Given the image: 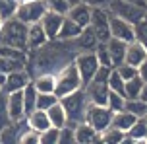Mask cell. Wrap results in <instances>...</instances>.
Returning a JSON list of instances; mask_svg holds the SVG:
<instances>
[{"mask_svg":"<svg viewBox=\"0 0 147 144\" xmlns=\"http://www.w3.org/2000/svg\"><path fill=\"white\" fill-rule=\"evenodd\" d=\"M58 134H60V129L56 127H49L39 132V144H58Z\"/></svg>","mask_w":147,"mask_h":144,"instance_id":"cell-32","label":"cell"},{"mask_svg":"<svg viewBox=\"0 0 147 144\" xmlns=\"http://www.w3.org/2000/svg\"><path fill=\"white\" fill-rule=\"evenodd\" d=\"M126 41L122 39H116V37H110L107 41V49H109V55H110V61H112V66H118L124 62V57H126Z\"/></svg>","mask_w":147,"mask_h":144,"instance_id":"cell-19","label":"cell"},{"mask_svg":"<svg viewBox=\"0 0 147 144\" xmlns=\"http://www.w3.org/2000/svg\"><path fill=\"white\" fill-rule=\"evenodd\" d=\"M6 103H8V115L12 123L25 119V105H23V91H8L6 93Z\"/></svg>","mask_w":147,"mask_h":144,"instance_id":"cell-12","label":"cell"},{"mask_svg":"<svg viewBox=\"0 0 147 144\" xmlns=\"http://www.w3.org/2000/svg\"><path fill=\"white\" fill-rule=\"evenodd\" d=\"M60 103L66 111V119H68V127H76L78 123H81L85 119V111H87V105H89V99H87V93L83 88L72 91V93H66L60 98Z\"/></svg>","mask_w":147,"mask_h":144,"instance_id":"cell-2","label":"cell"},{"mask_svg":"<svg viewBox=\"0 0 147 144\" xmlns=\"http://www.w3.org/2000/svg\"><path fill=\"white\" fill-rule=\"evenodd\" d=\"M16 8H18V0H0V16L2 20H8L16 14Z\"/></svg>","mask_w":147,"mask_h":144,"instance_id":"cell-38","label":"cell"},{"mask_svg":"<svg viewBox=\"0 0 147 144\" xmlns=\"http://www.w3.org/2000/svg\"><path fill=\"white\" fill-rule=\"evenodd\" d=\"M143 121H145V123H147V113H145V115H143Z\"/></svg>","mask_w":147,"mask_h":144,"instance_id":"cell-47","label":"cell"},{"mask_svg":"<svg viewBox=\"0 0 147 144\" xmlns=\"http://www.w3.org/2000/svg\"><path fill=\"white\" fill-rule=\"evenodd\" d=\"M143 142H147V136H145V140H143Z\"/></svg>","mask_w":147,"mask_h":144,"instance_id":"cell-49","label":"cell"},{"mask_svg":"<svg viewBox=\"0 0 147 144\" xmlns=\"http://www.w3.org/2000/svg\"><path fill=\"white\" fill-rule=\"evenodd\" d=\"M45 4H47V10H52V12H58V14H68V10H70V4H68L66 0H43Z\"/></svg>","mask_w":147,"mask_h":144,"instance_id":"cell-39","label":"cell"},{"mask_svg":"<svg viewBox=\"0 0 147 144\" xmlns=\"http://www.w3.org/2000/svg\"><path fill=\"white\" fill-rule=\"evenodd\" d=\"M25 121H27V127L29 129H35L37 132L49 129L51 127V121H49V115L43 109H33L31 113L25 115Z\"/></svg>","mask_w":147,"mask_h":144,"instance_id":"cell-20","label":"cell"},{"mask_svg":"<svg viewBox=\"0 0 147 144\" xmlns=\"http://www.w3.org/2000/svg\"><path fill=\"white\" fill-rule=\"evenodd\" d=\"M140 99L147 103V84L143 86V88H141V91H140Z\"/></svg>","mask_w":147,"mask_h":144,"instance_id":"cell-44","label":"cell"},{"mask_svg":"<svg viewBox=\"0 0 147 144\" xmlns=\"http://www.w3.org/2000/svg\"><path fill=\"white\" fill-rule=\"evenodd\" d=\"M74 43H76V47H78V51H93L97 47V35L93 33V29L91 27H83L81 29V33L78 35V37L74 39Z\"/></svg>","mask_w":147,"mask_h":144,"instance_id":"cell-21","label":"cell"},{"mask_svg":"<svg viewBox=\"0 0 147 144\" xmlns=\"http://www.w3.org/2000/svg\"><path fill=\"white\" fill-rule=\"evenodd\" d=\"M18 142L20 144H39V132H37L35 129H29V127H27L25 130H22Z\"/></svg>","mask_w":147,"mask_h":144,"instance_id":"cell-40","label":"cell"},{"mask_svg":"<svg viewBox=\"0 0 147 144\" xmlns=\"http://www.w3.org/2000/svg\"><path fill=\"white\" fill-rule=\"evenodd\" d=\"M0 91H2V86H0Z\"/></svg>","mask_w":147,"mask_h":144,"instance_id":"cell-50","label":"cell"},{"mask_svg":"<svg viewBox=\"0 0 147 144\" xmlns=\"http://www.w3.org/2000/svg\"><path fill=\"white\" fill-rule=\"evenodd\" d=\"M109 90L118 91V93H124V80H122V76L116 72V68H110V72H109Z\"/></svg>","mask_w":147,"mask_h":144,"instance_id":"cell-34","label":"cell"},{"mask_svg":"<svg viewBox=\"0 0 147 144\" xmlns=\"http://www.w3.org/2000/svg\"><path fill=\"white\" fill-rule=\"evenodd\" d=\"M45 12H47V4L43 0H23V2H18V8H16L14 16L20 22L31 25V23L41 22Z\"/></svg>","mask_w":147,"mask_h":144,"instance_id":"cell-6","label":"cell"},{"mask_svg":"<svg viewBox=\"0 0 147 144\" xmlns=\"http://www.w3.org/2000/svg\"><path fill=\"white\" fill-rule=\"evenodd\" d=\"M58 101L56 93H37V101H35V109H43L47 111L51 105H54Z\"/></svg>","mask_w":147,"mask_h":144,"instance_id":"cell-33","label":"cell"},{"mask_svg":"<svg viewBox=\"0 0 147 144\" xmlns=\"http://www.w3.org/2000/svg\"><path fill=\"white\" fill-rule=\"evenodd\" d=\"M89 6H99V8H107L110 4V0H85Z\"/></svg>","mask_w":147,"mask_h":144,"instance_id":"cell-42","label":"cell"},{"mask_svg":"<svg viewBox=\"0 0 147 144\" xmlns=\"http://www.w3.org/2000/svg\"><path fill=\"white\" fill-rule=\"evenodd\" d=\"M68 4H70V6H74V4H78V2H81V0H66Z\"/></svg>","mask_w":147,"mask_h":144,"instance_id":"cell-46","label":"cell"},{"mask_svg":"<svg viewBox=\"0 0 147 144\" xmlns=\"http://www.w3.org/2000/svg\"><path fill=\"white\" fill-rule=\"evenodd\" d=\"M107 8H109L110 14L118 16V18H122V20L134 23V25L143 23V20L147 16L145 6H140L136 2H128V0H110V4Z\"/></svg>","mask_w":147,"mask_h":144,"instance_id":"cell-5","label":"cell"},{"mask_svg":"<svg viewBox=\"0 0 147 144\" xmlns=\"http://www.w3.org/2000/svg\"><path fill=\"white\" fill-rule=\"evenodd\" d=\"M66 16L70 18V20H74L80 27H87L89 23H91V6H89L85 0H81V2H78V4L70 6V10H68Z\"/></svg>","mask_w":147,"mask_h":144,"instance_id":"cell-15","label":"cell"},{"mask_svg":"<svg viewBox=\"0 0 147 144\" xmlns=\"http://www.w3.org/2000/svg\"><path fill=\"white\" fill-rule=\"evenodd\" d=\"M54 78H56V88H54V93L58 96V99L66 93H72V91L83 88V82H81V76L76 68V64L68 62L66 66H62L58 72H54Z\"/></svg>","mask_w":147,"mask_h":144,"instance_id":"cell-3","label":"cell"},{"mask_svg":"<svg viewBox=\"0 0 147 144\" xmlns=\"http://www.w3.org/2000/svg\"><path fill=\"white\" fill-rule=\"evenodd\" d=\"M147 61V45L141 41V39H134L126 45V57H124V62L128 64H134L140 68L141 64Z\"/></svg>","mask_w":147,"mask_h":144,"instance_id":"cell-11","label":"cell"},{"mask_svg":"<svg viewBox=\"0 0 147 144\" xmlns=\"http://www.w3.org/2000/svg\"><path fill=\"white\" fill-rule=\"evenodd\" d=\"M140 76L143 78V82L147 84V61H145V62H143V64L140 66Z\"/></svg>","mask_w":147,"mask_h":144,"instance_id":"cell-43","label":"cell"},{"mask_svg":"<svg viewBox=\"0 0 147 144\" xmlns=\"http://www.w3.org/2000/svg\"><path fill=\"white\" fill-rule=\"evenodd\" d=\"M109 18H110L109 8L91 6V23H89V27L93 29V33L97 35V41H101V43H107L110 39Z\"/></svg>","mask_w":147,"mask_h":144,"instance_id":"cell-8","label":"cell"},{"mask_svg":"<svg viewBox=\"0 0 147 144\" xmlns=\"http://www.w3.org/2000/svg\"><path fill=\"white\" fill-rule=\"evenodd\" d=\"M12 123V119H10V115H8V103H6V91L2 90L0 91V130L4 129V127H8Z\"/></svg>","mask_w":147,"mask_h":144,"instance_id":"cell-36","label":"cell"},{"mask_svg":"<svg viewBox=\"0 0 147 144\" xmlns=\"http://www.w3.org/2000/svg\"><path fill=\"white\" fill-rule=\"evenodd\" d=\"M124 138H126V132H124V130L116 129V127H112V125H109L105 130H101V132H99V142L120 144V142H124Z\"/></svg>","mask_w":147,"mask_h":144,"instance_id":"cell-26","label":"cell"},{"mask_svg":"<svg viewBox=\"0 0 147 144\" xmlns=\"http://www.w3.org/2000/svg\"><path fill=\"white\" fill-rule=\"evenodd\" d=\"M109 27H110V37L122 39L126 43L138 39V25L126 22V20H122V18H118L114 14H110L109 18Z\"/></svg>","mask_w":147,"mask_h":144,"instance_id":"cell-10","label":"cell"},{"mask_svg":"<svg viewBox=\"0 0 147 144\" xmlns=\"http://www.w3.org/2000/svg\"><path fill=\"white\" fill-rule=\"evenodd\" d=\"M97 132L105 130L107 127L110 125L112 121V111H110L107 105H97V103H89L87 105V111H85V119Z\"/></svg>","mask_w":147,"mask_h":144,"instance_id":"cell-9","label":"cell"},{"mask_svg":"<svg viewBox=\"0 0 147 144\" xmlns=\"http://www.w3.org/2000/svg\"><path fill=\"white\" fill-rule=\"evenodd\" d=\"M47 41H49V37H47L45 29L41 27V23H31V25H27V53L41 49Z\"/></svg>","mask_w":147,"mask_h":144,"instance_id":"cell-17","label":"cell"},{"mask_svg":"<svg viewBox=\"0 0 147 144\" xmlns=\"http://www.w3.org/2000/svg\"><path fill=\"white\" fill-rule=\"evenodd\" d=\"M74 140H76V144L99 142V132H97L87 121H81L74 127Z\"/></svg>","mask_w":147,"mask_h":144,"instance_id":"cell-16","label":"cell"},{"mask_svg":"<svg viewBox=\"0 0 147 144\" xmlns=\"http://www.w3.org/2000/svg\"><path fill=\"white\" fill-rule=\"evenodd\" d=\"M116 68V72L120 76H122V80H132L134 76L140 74V68L138 66H134V64H128V62H122V64H118V66H114Z\"/></svg>","mask_w":147,"mask_h":144,"instance_id":"cell-35","label":"cell"},{"mask_svg":"<svg viewBox=\"0 0 147 144\" xmlns=\"http://www.w3.org/2000/svg\"><path fill=\"white\" fill-rule=\"evenodd\" d=\"M2 22H4V20H2V16H0V25H2Z\"/></svg>","mask_w":147,"mask_h":144,"instance_id":"cell-48","label":"cell"},{"mask_svg":"<svg viewBox=\"0 0 147 144\" xmlns=\"http://www.w3.org/2000/svg\"><path fill=\"white\" fill-rule=\"evenodd\" d=\"M31 82V74L27 72L25 68H16L12 72L6 74V82L2 86V90L6 91H18V90H23L27 84Z\"/></svg>","mask_w":147,"mask_h":144,"instance_id":"cell-13","label":"cell"},{"mask_svg":"<svg viewBox=\"0 0 147 144\" xmlns=\"http://www.w3.org/2000/svg\"><path fill=\"white\" fill-rule=\"evenodd\" d=\"M93 51H95L97 61H99V64H101V66H105V68H114V66H112V61H110L109 49H107V43H101V41H99Z\"/></svg>","mask_w":147,"mask_h":144,"instance_id":"cell-31","label":"cell"},{"mask_svg":"<svg viewBox=\"0 0 147 144\" xmlns=\"http://www.w3.org/2000/svg\"><path fill=\"white\" fill-rule=\"evenodd\" d=\"M58 144H76V140H74V127H68V125H64V127L60 129Z\"/></svg>","mask_w":147,"mask_h":144,"instance_id":"cell-41","label":"cell"},{"mask_svg":"<svg viewBox=\"0 0 147 144\" xmlns=\"http://www.w3.org/2000/svg\"><path fill=\"white\" fill-rule=\"evenodd\" d=\"M62 22H64V14L52 12V10H47V12H45V16L41 18V22H39V23H41V27L45 29L49 41H52V39L58 37V31H60Z\"/></svg>","mask_w":147,"mask_h":144,"instance_id":"cell-14","label":"cell"},{"mask_svg":"<svg viewBox=\"0 0 147 144\" xmlns=\"http://www.w3.org/2000/svg\"><path fill=\"white\" fill-rule=\"evenodd\" d=\"M16 68H25V62H20V61H14V59H8V57H2L0 55V72H12Z\"/></svg>","mask_w":147,"mask_h":144,"instance_id":"cell-37","label":"cell"},{"mask_svg":"<svg viewBox=\"0 0 147 144\" xmlns=\"http://www.w3.org/2000/svg\"><path fill=\"white\" fill-rule=\"evenodd\" d=\"M136 121H138V117H136V115H132L130 111L122 109V111L112 113V121H110V125H112V127H116V129H120V130H124V132H128L130 127H132Z\"/></svg>","mask_w":147,"mask_h":144,"instance_id":"cell-23","label":"cell"},{"mask_svg":"<svg viewBox=\"0 0 147 144\" xmlns=\"http://www.w3.org/2000/svg\"><path fill=\"white\" fill-rule=\"evenodd\" d=\"M109 72H110V68L101 66V68L97 70V74L83 86V90L87 93L89 103L107 105V96H109Z\"/></svg>","mask_w":147,"mask_h":144,"instance_id":"cell-4","label":"cell"},{"mask_svg":"<svg viewBox=\"0 0 147 144\" xmlns=\"http://www.w3.org/2000/svg\"><path fill=\"white\" fill-rule=\"evenodd\" d=\"M18 2H23V0H18Z\"/></svg>","mask_w":147,"mask_h":144,"instance_id":"cell-51","label":"cell"},{"mask_svg":"<svg viewBox=\"0 0 147 144\" xmlns=\"http://www.w3.org/2000/svg\"><path fill=\"white\" fill-rule=\"evenodd\" d=\"M143 86H145V82H143V78H141L140 74L134 76L132 80H126L124 82V96H126V99L140 98V91H141Z\"/></svg>","mask_w":147,"mask_h":144,"instance_id":"cell-27","label":"cell"},{"mask_svg":"<svg viewBox=\"0 0 147 144\" xmlns=\"http://www.w3.org/2000/svg\"><path fill=\"white\" fill-rule=\"evenodd\" d=\"M31 84L35 86L37 93H54L56 88V78L52 72H41L31 78Z\"/></svg>","mask_w":147,"mask_h":144,"instance_id":"cell-18","label":"cell"},{"mask_svg":"<svg viewBox=\"0 0 147 144\" xmlns=\"http://www.w3.org/2000/svg\"><path fill=\"white\" fill-rule=\"evenodd\" d=\"M126 111H130L132 115H136L138 119H143V115L147 113V103L141 101L140 98H134V99H126V105H124Z\"/></svg>","mask_w":147,"mask_h":144,"instance_id":"cell-29","label":"cell"},{"mask_svg":"<svg viewBox=\"0 0 147 144\" xmlns=\"http://www.w3.org/2000/svg\"><path fill=\"white\" fill-rule=\"evenodd\" d=\"M47 115H49L51 125H52V127H56V129H62V127L68 123L66 111H64V107H62V103H60V99L54 103V105H51L49 109H47Z\"/></svg>","mask_w":147,"mask_h":144,"instance_id":"cell-24","label":"cell"},{"mask_svg":"<svg viewBox=\"0 0 147 144\" xmlns=\"http://www.w3.org/2000/svg\"><path fill=\"white\" fill-rule=\"evenodd\" d=\"M0 45L27 51V23L20 22L16 16L4 20L0 25Z\"/></svg>","mask_w":147,"mask_h":144,"instance_id":"cell-1","label":"cell"},{"mask_svg":"<svg viewBox=\"0 0 147 144\" xmlns=\"http://www.w3.org/2000/svg\"><path fill=\"white\" fill-rule=\"evenodd\" d=\"M126 105V96L124 93H118V91L109 90V96H107V107H109L112 113L116 111H122Z\"/></svg>","mask_w":147,"mask_h":144,"instance_id":"cell-28","label":"cell"},{"mask_svg":"<svg viewBox=\"0 0 147 144\" xmlns=\"http://www.w3.org/2000/svg\"><path fill=\"white\" fill-rule=\"evenodd\" d=\"M74 64H76V68H78V72H80V76H81L83 86L97 74V70L101 68V64L97 61L95 51H78L76 57H74Z\"/></svg>","mask_w":147,"mask_h":144,"instance_id":"cell-7","label":"cell"},{"mask_svg":"<svg viewBox=\"0 0 147 144\" xmlns=\"http://www.w3.org/2000/svg\"><path fill=\"white\" fill-rule=\"evenodd\" d=\"M145 136H147V123L143 121V119H138V121L130 127V130L126 132L124 142H143Z\"/></svg>","mask_w":147,"mask_h":144,"instance_id":"cell-25","label":"cell"},{"mask_svg":"<svg viewBox=\"0 0 147 144\" xmlns=\"http://www.w3.org/2000/svg\"><path fill=\"white\" fill-rule=\"evenodd\" d=\"M81 29L83 27H80L74 20H70L68 16H64V22L60 25V31H58V37L56 39H60V41H74L81 33Z\"/></svg>","mask_w":147,"mask_h":144,"instance_id":"cell-22","label":"cell"},{"mask_svg":"<svg viewBox=\"0 0 147 144\" xmlns=\"http://www.w3.org/2000/svg\"><path fill=\"white\" fill-rule=\"evenodd\" d=\"M23 105H25V115L31 113L33 109H35V101H37V90L33 84H27L25 88H23Z\"/></svg>","mask_w":147,"mask_h":144,"instance_id":"cell-30","label":"cell"},{"mask_svg":"<svg viewBox=\"0 0 147 144\" xmlns=\"http://www.w3.org/2000/svg\"><path fill=\"white\" fill-rule=\"evenodd\" d=\"M4 82H6V74L0 72V86H4Z\"/></svg>","mask_w":147,"mask_h":144,"instance_id":"cell-45","label":"cell"}]
</instances>
